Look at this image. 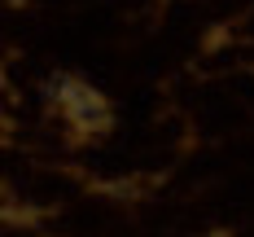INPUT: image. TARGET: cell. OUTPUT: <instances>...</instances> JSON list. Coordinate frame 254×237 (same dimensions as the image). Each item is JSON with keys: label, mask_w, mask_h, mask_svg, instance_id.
<instances>
[{"label": "cell", "mask_w": 254, "mask_h": 237, "mask_svg": "<svg viewBox=\"0 0 254 237\" xmlns=\"http://www.w3.org/2000/svg\"><path fill=\"white\" fill-rule=\"evenodd\" d=\"M57 97L66 101V110L75 114V123H83V128H97L105 119V105L97 92H88L83 83H75V79H57Z\"/></svg>", "instance_id": "1"}]
</instances>
